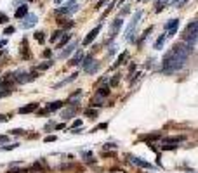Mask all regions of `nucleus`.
I'll list each match as a JSON object with an SVG mask.
<instances>
[{
    "label": "nucleus",
    "instance_id": "obj_1",
    "mask_svg": "<svg viewBox=\"0 0 198 173\" xmlns=\"http://www.w3.org/2000/svg\"><path fill=\"white\" fill-rule=\"evenodd\" d=\"M186 61H188L186 57L179 56V54L174 52V50H169L163 56V59H162V73H165V75H174V73L181 71V69L184 68Z\"/></svg>",
    "mask_w": 198,
    "mask_h": 173
},
{
    "label": "nucleus",
    "instance_id": "obj_2",
    "mask_svg": "<svg viewBox=\"0 0 198 173\" xmlns=\"http://www.w3.org/2000/svg\"><path fill=\"white\" fill-rule=\"evenodd\" d=\"M183 42H186V43H190V45H195V43L198 42V19L188 23V26L184 28Z\"/></svg>",
    "mask_w": 198,
    "mask_h": 173
},
{
    "label": "nucleus",
    "instance_id": "obj_3",
    "mask_svg": "<svg viewBox=\"0 0 198 173\" xmlns=\"http://www.w3.org/2000/svg\"><path fill=\"white\" fill-rule=\"evenodd\" d=\"M172 50L188 59V57L191 56V52H193V45H190V43H186V42H177L176 45L172 47Z\"/></svg>",
    "mask_w": 198,
    "mask_h": 173
},
{
    "label": "nucleus",
    "instance_id": "obj_4",
    "mask_svg": "<svg viewBox=\"0 0 198 173\" xmlns=\"http://www.w3.org/2000/svg\"><path fill=\"white\" fill-rule=\"evenodd\" d=\"M82 68L85 73H89V75H94V73L99 71V62L97 61H94L92 57H85L82 62Z\"/></svg>",
    "mask_w": 198,
    "mask_h": 173
},
{
    "label": "nucleus",
    "instance_id": "obj_5",
    "mask_svg": "<svg viewBox=\"0 0 198 173\" xmlns=\"http://www.w3.org/2000/svg\"><path fill=\"white\" fill-rule=\"evenodd\" d=\"M37 76L38 75L35 71H31V73H28V71H18V73H14V82H18V83H28V82H33Z\"/></svg>",
    "mask_w": 198,
    "mask_h": 173
},
{
    "label": "nucleus",
    "instance_id": "obj_6",
    "mask_svg": "<svg viewBox=\"0 0 198 173\" xmlns=\"http://www.w3.org/2000/svg\"><path fill=\"white\" fill-rule=\"evenodd\" d=\"M141 16H142V11H137L134 14V19L131 21V24L127 26V30H125V38L127 40H132V31L136 30V26H137V23H139V19H141Z\"/></svg>",
    "mask_w": 198,
    "mask_h": 173
},
{
    "label": "nucleus",
    "instance_id": "obj_7",
    "mask_svg": "<svg viewBox=\"0 0 198 173\" xmlns=\"http://www.w3.org/2000/svg\"><path fill=\"white\" fill-rule=\"evenodd\" d=\"M122 26H123V21H122V17L118 16V17L111 23V26H110V40H108V43H111V40L116 37V33L122 30Z\"/></svg>",
    "mask_w": 198,
    "mask_h": 173
},
{
    "label": "nucleus",
    "instance_id": "obj_8",
    "mask_svg": "<svg viewBox=\"0 0 198 173\" xmlns=\"http://www.w3.org/2000/svg\"><path fill=\"white\" fill-rule=\"evenodd\" d=\"M177 26H179V19H169L167 23H165V26H163V30L169 33L167 37H174L176 31H177Z\"/></svg>",
    "mask_w": 198,
    "mask_h": 173
},
{
    "label": "nucleus",
    "instance_id": "obj_9",
    "mask_svg": "<svg viewBox=\"0 0 198 173\" xmlns=\"http://www.w3.org/2000/svg\"><path fill=\"white\" fill-rule=\"evenodd\" d=\"M63 106H66L63 101H54V102H51V104H47V106H45V109H42V111H40V114H45V113H54V111L61 109Z\"/></svg>",
    "mask_w": 198,
    "mask_h": 173
},
{
    "label": "nucleus",
    "instance_id": "obj_10",
    "mask_svg": "<svg viewBox=\"0 0 198 173\" xmlns=\"http://www.w3.org/2000/svg\"><path fill=\"white\" fill-rule=\"evenodd\" d=\"M186 139L184 135H181V137H167V139H160V144L158 146H177L179 142H183V140Z\"/></svg>",
    "mask_w": 198,
    "mask_h": 173
},
{
    "label": "nucleus",
    "instance_id": "obj_11",
    "mask_svg": "<svg viewBox=\"0 0 198 173\" xmlns=\"http://www.w3.org/2000/svg\"><path fill=\"white\" fill-rule=\"evenodd\" d=\"M101 24H97V26L96 28H94V30L92 31H89V33H87V37L85 38H83V42H82V43H83V45H89V43H90V42H92L94 40V38H96L97 37V35H99V31H101Z\"/></svg>",
    "mask_w": 198,
    "mask_h": 173
},
{
    "label": "nucleus",
    "instance_id": "obj_12",
    "mask_svg": "<svg viewBox=\"0 0 198 173\" xmlns=\"http://www.w3.org/2000/svg\"><path fill=\"white\" fill-rule=\"evenodd\" d=\"M80 95H82V90L78 88L77 92H73V94L68 97V101L64 102V104H66V106H77V104L80 102Z\"/></svg>",
    "mask_w": 198,
    "mask_h": 173
},
{
    "label": "nucleus",
    "instance_id": "obj_13",
    "mask_svg": "<svg viewBox=\"0 0 198 173\" xmlns=\"http://www.w3.org/2000/svg\"><path fill=\"white\" fill-rule=\"evenodd\" d=\"M35 23H37V16L35 14H28L26 17H24V23H21V28L23 30H28V28L35 26Z\"/></svg>",
    "mask_w": 198,
    "mask_h": 173
},
{
    "label": "nucleus",
    "instance_id": "obj_14",
    "mask_svg": "<svg viewBox=\"0 0 198 173\" xmlns=\"http://www.w3.org/2000/svg\"><path fill=\"white\" fill-rule=\"evenodd\" d=\"M37 109H38V104L37 102H31V104L24 106V107H19L18 113L19 114H30V113H33V111H37Z\"/></svg>",
    "mask_w": 198,
    "mask_h": 173
},
{
    "label": "nucleus",
    "instance_id": "obj_15",
    "mask_svg": "<svg viewBox=\"0 0 198 173\" xmlns=\"http://www.w3.org/2000/svg\"><path fill=\"white\" fill-rule=\"evenodd\" d=\"M83 59H85V56H83V52H82V49H78V52L75 54V57H73V59L70 61V64L71 66H82V62H83Z\"/></svg>",
    "mask_w": 198,
    "mask_h": 173
},
{
    "label": "nucleus",
    "instance_id": "obj_16",
    "mask_svg": "<svg viewBox=\"0 0 198 173\" xmlns=\"http://www.w3.org/2000/svg\"><path fill=\"white\" fill-rule=\"evenodd\" d=\"M19 52H21V57H23V59H26V61L31 57L30 49H28V42H26V40L21 42V50H19Z\"/></svg>",
    "mask_w": 198,
    "mask_h": 173
},
{
    "label": "nucleus",
    "instance_id": "obj_17",
    "mask_svg": "<svg viewBox=\"0 0 198 173\" xmlns=\"http://www.w3.org/2000/svg\"><path fill=\"white\" fill-rule=\"evenodd\" d=\"M77 111H78V109H77V106H70L68 109L63 111V118H64V120H70V118H73L77 114Z\"/></svg>",
    "mask_w": 198,
    "mask_h": 173
},
{
    "label": "nucleus",
    "instance_id": "obj_18",
    "mask_svg": "<svg viewBox=\"0 0 198 173\" xmlns=\"http://www.w3.org/2000/svg\"><path fill=\"white\" fill-rule=\"evenodd\" d=\"M28 16V5L26 4H23L18 7V11H16V17L18 19H23V17H26Z\"/></svg>",
    "mask_w": 198,
    "mask_h": 173
},
{
    "label": "nucleus",
    "instance_id": "obj_19",
    "mask_svg": "<svg viewBox=\"0 0 198 173\" xmlns=\"http://www.w3.org/2000/svg\"><path fill=\"white\" fill-rule=\"evenodd\" d=\"M131 158V161L134 163V165H137V166H141V168H153V166L150 165L148 161H142L141 158H134V156H129Z\"/></svg>",
    "mask_w": 198,
    "mask_h": 173
},
{
    "label": "nucleus",
    "instance_id": "obj_20",
    "mask_svg": "<svg viewBox=\"0 0 198 173\" xmlns=\"http://www.w3.org/2000/svg\"><path fill=\"white\" fill-rule=\"evenodd\" d=\"M77 9H78L77 7V4H68V5H63L57 12H61V14H70V12H75Z\"/></svg>",
    "mask_w": 198,
    "mask_h": 173
},
{
    "label": "nucleus",
    "instance_id": "obj_21",
    "mask_svg": "<svg viewBox=\"0 0 198 173\" xmlns=\"http://www.w3.org/2000/svg\"><path fill=\"white\" fill-rule=\"evenodd\" d=\"M165 38H167V35H162V37L157 38V42L153 43V49L155 50H162V47H163V43H165Z\"/></svg>",
    "mask_w": 198,
    "mask_h": 173
},
{
    "label": "nucleus",
    "instance_id": "obj_22",
    "mask_svg": "<svg viewBox=\"0 0 198 173\" xmlns=\"http://www.w3.org/2000/svg\"><path fill=\"white\" fill-rule=\"evenodd\" d=\"M77 76H78V73H73V75H71L70 78H66V80H63V82L56 83V85H54V88H59V86H64V85H66V83H71V82H73V80L77 78Z\"/></svg>",
    "mask_w": 198,
    "mask_h": 173
},
{
    "label": "nucleus",
    "instance_id": "obj_23",
    "mask_svg": "<svg viewBox=\"0 0 198 173\" xmlns=\"http://www.w3.org/2000/svg\"><path fill=\"white\" fill-rule=\"evenodd\" d=\"M96 94H99L101 97H104V99H106V95H110V85H103V86H99Z\"/></svg>",
    "mask_w": 198,
    "mask_h": 173
},
{
    "label": "nucleus",
    "instance_id": "obj_24",
    "mask_svg": "<svg viewBox=\"0 0 198 173\" xmlns=\"http://www.w3.org/2000/svg\"><path fill=\"white\" fill-rule=\"evenodd\" d=\"M75 47H77V43H71V45H68L66 49H64L63 52H61V57H70V54L73 52V50H75Z\"/></svg>",
    "mask_w": 198,
    "mask_h": 173
},
{
    "label": "nucleus",
    "instance_id": "obj_25",
    "mask_svg": "<svg viewBox=\"0 0 198 173\" xmlns=\"http://www.w3.org/2000/svg\"><path fill=\"white\" fill-rule=\"evenodd\" d=\"M70 40H71V35L64 33V35H63V40H61L59 43H57V49H63V47H64V43H68Z\"/></svg>",
    "mask_w": 198,
    "mask_h": 173
},
{
    "label": "nucleus",
    "instance_id": "obj_26",
    "mask_svg": "<svg viewBox=\"0 0 198 173\" xmlns=\"http://www.w3.org/2000/svg\"><path fill=\"white\" fill-rule=\"evenodd\" d=\"M52 59H51V61H45V62L44 64H40V66H38V68H37V71H45V69H49V68H51V66H52Z\"/></svg>",
    "mask_w": 198,
    "mask_h": 173
},
{
    "label": "nucleus",
    "instance_id": "obj_27",
    "mask_svg": "<svg viewBox=\"0 0 198 173\" xmlns=\"http://www.w3.org/2000/svg\"><path fill=\"white\" fill-rule=\"evenodd\" d=\"M44 35H45L44 31H37V33L33 35V38L38 42V43H44V42H45V37H44Z\"/></svg>",
    "mask_w": 198,
    "mask_h": 173
},
{
    "label": "nucleus",
    "instance_id": "obj_28",
    "mask_svg": "<svg viewBox=\"0 0 198 173\" xmlns=\"http://www.w3.org/2000/svg\"><path fill=\"white\" fill-rule=\"evenodd\" d=\"M97 114H99V113H97V109H87V111H85V116L90 118V120L97 118Z\"/></svg>",
    "mask_w": 198,
    "mask_h": 173
},
{
    "label": "nucleus",
    "instance_id": "obj_29",
    "mask_svg": "<svg viewBox=\"0 0 198 173\" xmlns=\"http://www.w3.org/2000/svg\"><path fill=\"white\" fill-rule=\"evenodd\" d=\"M127 56H129V54H127V52H123V54H122V56H120V57H118V61H116V62H115V68H116V66H118V64H123V61L127 59Z\"/></svg>",
    "mask_w": 198,
    "mask_h": 173
},
{
    "label": "nucleus",
    "instance_id": "obj_30",
    "mask_svg": "<svg viewBox=\"0 0 198 173\" xmlns=\"http://www.w3.org/2000/svg\"><path fill=\"white\" fill-rule=\"evenodd\" d=\"M59 37H63V31H61V30H57L56 33H52V37H51V42H56Z\"/></svg>",
    "mask_w": 198,
    "mask_h": 173
},
{
    "label": "nucleus",
    "instance_id": "obj_31",
    "mask_svg": "<svg viewBox=\"0 0 198 173\" xmlns=\"http://www.w3.org/2000/svg\"><path fill=\"white\" fill-rule=\"evenodd\" d=\"M12 135H24V130H21V128H16V130H11Z\"/></svg>",
    "mask_w": 198,
    "mask_h": 173
},
{
    "label": "nucleus",
    "instance_id": "obj_32",
    "mask_svg": "<svg viewBox=\"0 0 198 173\" xmlns=\"http://www.w3.org/2000/svg\"><path fill=\"white\" fill-rule=\"evenodd\" d=\"M14 31H16L14 26H9V28H5V30H4V35H12Z\"/></svg>",
    "mask_w": 198,
    "mask_h": 173
},
{
    "label": "nucleus",
    "instance_id": "obj_33",
    "mask_svg": "<svg viewBox=\"0 0 198 173\" xmlns=\"http://www.w3.org/2000/svg\"><path fill=\"white\" fill-rule=\"evenodd\" d=\"M18 146H19V144H11V146H4V147H2V151H11V149H16Z\"/></svg>",
    "mask_w": 198,
    "mask_h": 173
},
{
    "label": "nucleus",
    "instance_id": "obj_34",
    "mask_svg": "<svg viewBox=\"0 0 198 173\" xmlns=\"http://www.w3.org/2000/svg\"><path fill=\"white\" fill-rule=\"evenodd\" d=\"M71 126H73V130H75V128H80V126H82V120H75Z\"/></svg>",
    "mask_w": 198,
    "mask_h": 173
},
{
    "label": "nucleus",
    "instance_id": "obj_35",
    "mask_svg": "<svg viewBox=\"0 0 198 173\" xmlns=\"http://www.w3.org/2000/svg\"><path fill=\"white\" fill-rule=\"evenodd\" d=\"M9 21V17L5 14H2V12H0V24H4V23H7Z\"/></svg>",
    "mask_w": 198,
    "mask_h": 173
},
{
    "label": "nucleus",
    "instance_id": "obj_36",
    "mask_svg": "<svg viewBox=\"0 0 198 173\" xmlns=\"http://www.w3.org/2000/svg\"><path fill=\"white\" fill-rule=\"evenodd\" d=\"M42 56H44V57H51V59H52V52H51V50H44V52H42Z\"/></svg>",
    "mask_w": 198,
    "mask_h": 173
},
{
    "label": "nucleus",
    "instance_id": "obj_37",
    "mask_svg": "<svg viewBox=\"0 0 198 173\" xmlns=\"http://www.w3.org/2000/svg\"><path fill=\"white\" fill-rule=\"evenodd\" d=\"M5 142H9V137L7 135H0V144H5Z\"/></svg>",
    "mask_w": 198,
    "mask_h": 173
},
{
    "label": "nucleus",
    "instance_id": "obj_38",
    "mask_svg": "<svg viewBox=\"0 0 198 173\" xmlns=\"http://www.w3.org/2000/svg\"><path fill=\"white\" fill-rule=\"evenodd\" d=\"M56 140V135H49V137H45V142H54Z\"/></svg>",
    "mask_w": 198,
    "mask_h": 173
},
{
    "label": "nucleus",
    "instance_id": "obj_39",
    "mask_svg": "<svg viewBox=\"0 0 198 173\" xmlns=\"http://www.w3.org/2000/svg\"><path fill=\"white\" fill-rule=\"evenodd\" d=\"M9 173H28V170H11Z\"/></svg>",
    "mask_w": 198,
    "mask_h": 173
},
{
    "label": "nucleus",
    "instance_id": "obj_40",
    "mask_svg": "<svg viewBox=\"0 0 198 173\" xmlns=\"http://www.w3.org/2000/svg\"><path fill=\"white\" fill-rule=\"evenodd\" d=\"M115 144H104V149H115Z\"/></svg>",
    "mask_w": 198,
    "mask_h": 173
},
{
    "label": "nucleus",
    "instance_id": "obj_41",
    "mask_svg": "<svg viewBox=\"0 0 198 173\" xmlns=\"http://www.w3.org/2000/svg\"><path fill=\"white\" fill-rule=\"evenodd\" d=\"M181 2H184V0H172V5H174V7H176V5H179Z\"/></svg>",
    "mask_w": 198,
    "mask_h": 173
},
{
    "label": "nucleus",
    "instance_id": "obj_42",
    "mask_svg": "<svg viewBox=\"0 0 198 173\" xmlns=\"http://www.w3.org/2000/svg\"><path fill=\"white\" fill-rule=\"evenodd\" d=\"M103 4H106V0H99V2H97V5H96V9H99Z\"/></svg>",
    "mask_w": 198,
    "mask_h": 173
},
{
    "label": "nucleus",
    "instance_id": "obj_43",
    "mask_svg": "<svg viewBox=\"0 0 198 173\" xmlns=\"http://www.w3.org/2000/svg\"><path fill=\"white\" fill-rule=\"evenodd\" d=\"M54 128H56V130H61V128H64V123H59V125H56V126H54Z\"/></svg>",
    "mask_w": 198,
    "mask_h": 173
},
{
    "label": "nucleus",
    "instance_id": "obj_44",
    "mask_svg": "<svg viewBox=\"0 0 198 173\" xmlns=\"http://www.w3.org/2000/svg\"><path fill=\"white\" fill-rule=\"evenodd\" d=\"M7 120H9V118L5 116V114H0V121H7Z\"/></svg>",
    "mask_w": 198,
    "mask_h": 173
},
{
    "label": "nucleus",
    "instance_id": "obj_45",
    "mask_svg": "<svg viewBox=\"0 0 198 173\" xmlns=\"http://www.w3.org/2000/svg\"><path fill=\"white\" fill-rule=\"evenodd\" d=\"M5 43H7L5 40H0V49H2V47H5Z\"/></svg>",
    "mask_w": 198,
    "mask_h": 173
},
{
    "label": "nucleus",
    "instance_id": "obj_46",
    "mask_svg": "<svg viewBox=\"0 0 198 173\" xmlns=\"http://www.w3.org/2000/svg\"><path fill=\"white\" fill-rule=\"evenodd\" d=\"M113 173H123L122 170H113Z\"/></svg>",
    "mask_w": 198,
    "mask_h": 173
},
{
    "label": "nucleus",
    "instance_id": "obj_47",
    "mask_svg": "<svg viewBox=\"0 0 198 173\" xmlns=\"http://www.w3.org/2000/svg\"><path fill=\"white\" fill-rule=\"evenodd\" d=\"M167 2H169V0H162L160 4H163V5H165V4H167Z\"/></svg>",
    "mask_w": 198,
    "mask_h": 173
},
{
    "label": "nucleus",
    "instance_id": "obj_48",
    "mask_svg": "<svg viewBox=\"0 0 198 173\" xmlns=\"http://www.w3.org/2000/svg\"><path fill=\"white\" fill-rule=\"evenodd\" d=\"M59 2H61V0H56V4H59Z\"/></svg>",
    "mask_w": 198,
    "mask_h": 173
},
{
    "label": "nucleus",
    "instance_id": "obj_49",
    "mask_svg": "<svg viewBox=\"0 0 198 173\" xmlns=\"http://www.w3.org/2000/svg\"><path fill=\"white\" fill-rule=\"evenodd\" d=\"M0 56H2V52H0Z\"/></svg>",
    "mask_w": 198,
    "mask_h": 173
}]
</instances>
